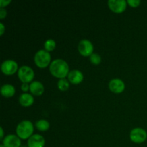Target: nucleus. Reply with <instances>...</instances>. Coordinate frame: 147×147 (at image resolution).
<instances>
[{"label": "nucleus", "instance_id": "obj_1", "mask_svg": "<svg viewBox=\"0 0 147 147\" xmlns=\"http://www.w3.org/2000/svg\"><path fill=\"white\" fill-rule=\"evenodd\" d=\"M50 72L53 76L58 78H65L69 73V65L63 59H56L50 65Z\"/></svg>", "mask_w": 147, "mask_h": 147}, {"label": "nucleus", "instance_id": "obj_2", "mask_svg": "<svg viewBox=\"0 0 147 147\" xmlns=\"http://www.w3.org/2000/svg\"><path fill=\"white\" fill-rule=\"evenodd\" d=\"M34 131V126L30 121H22L16 128L17 135L22 139H28L32 136Z\"/></svg>", "mask_w": 147, "mask_h": 147}, {"label": "nucleus", "instance_id": "obj_3", "mask_svg": "<svg viewBox=\"0 0 147 147\" xmlns=\"http://www.w3.org/2000/svg\"><path fill=\"white\" fill-rule=\"evenodd\" d=\"M34 60L37 67L45 68L51 63V55L47 50H40L34 55Z\"/></svg>", "mask_w": 147, "mask_h": 147}, {"label": "nucleus", "instance_id": "obj_4", "mask_svg": "<svg viewBox=\"0 0 147 147\" xmlns=\"http://www.w3.org/2000/svg\"><path fill=\"white\" fill-rule=\"evenodd\" d=\"M18 78L22 83H29L32 82L34 78V72L33 69L27 65H23L19 68L17 72Z\"/></svg>", "mask_w": 147, "mask_h": 147}, {"label": "nucleus", "instance_id": "obj_5", "mask_svg": "<svg viewBox=\"0 0 147 147\" xmlns=\"http://www.w3.org/2000/svg\"><path fill=\"white\" fill-rule=\"evenodd\" d=\"M147 139V133L146 131L142 128H135L131 131L130 139L136 144L144 142Z\"/></svg>", "mask_w": 147, "mask_h": 147}, {"label": "nucleus", "instance_id": "obj_6", "mask_svg": "<svg viewBox=\"0 0 147 147\" xmlns=\"http://www.w3.org/2000/svg\"><path fill=\"white\" fill-rule=\"evenodd\" d=\"M1 70L6 76L14 75L17 70H19L18 64L13 60H4L1 65Z\"/></svg>", "mask_w": 147, "mask_h": 147}, {"label": "nucleus", "instance_id": "obj_7", "mask_svg": "<svg viewBox=\"0 0 147 147\" xmlns=\"http://www.w3.org/2000/svg\"><path fill=\"white\" fill-rule=\"evenodd\" d=\"M78 51L80 55L85 57H90L93 52V45L88 40H82L78 43Z\"/></svg>", "mask_w": 147, "mask_h": 147}, {"label": "nucleus", "instance_id": "obj_8", "mask_svg": "<svg viewBox=\"0 0 147 147\" xmlns=\"http://www.w3.org/2000/svg\"><path fill=\"white\" fill-rule=\"evenodd\" d=\"M108 5L113 12L122 13L125 11L127 6V1L126 0H109Z\"/></svg>", "mask_w": 147, "mask_h": 147}, {"label": "nucleus", "instance_id": "obj_9", "mask_svg": "<svg viewBox=\"0 0 147 147\" xmlns=\"http://www.w3.org/2000/svg\"><path fill=\"white\" fill-rule=\"evenodd\" d=\"M2 144L5 147H20L22 146L21 139L17 135L9 134L4 138Z\"/></svg>", "mask_w": 147, "mask_h": 147}, {"label": "nucleus", "instance_id": "obj_10", "mask_svg": "<svg viewBox=\"0 0 147 147\" xmlns=\"http://www.w3.org/2000/svg\"><path fill=\"white\" fill-rule=\"evenodd\" d=\"M109 87L111 91L114 93H121L124 90L125 83L121 79L113 78L110 80Z\"/></svg>", "mask_w": 147, "mask_h": 147}, {"label": "nucleus", "instance_id": "obj_11", "mask_svg": "<svg viewBox=\"0 0 147 147\" xmlns=\"http://www.w3.org/2000/svg\"><path fill=\"white\" fill-rule=\"evenodd\" d=\"M45 144V138L38 134H33L27 140L28 147H44Z\"/></svg>", "mask_w": 147, "mask_h": 147}, {"label": "nucleus", "instance_id": "obj_12", "mask_svg": "<svg viewBox=\"0 0 147 147\" xmlns=\"http://www.w3.org/2000/svg\"><path fill=\"white\" fill-rule=\"evenodd\" d=\"M83 74L78 70H73L69 72L67 80L73 84H79L83 80Z\"/></svg>", "mask_w": 147, "mask_h": 147}, {"label": "nucleus", "instance_id": "obj_13", "mask_svg": "<svg viewBox=\"0 0 147 147\" xmlns=\"http://www.w3.org/2000/svg\"><path fill=\"white\" fill-rule=\"evenodd\" d=\"M30 90L31 93L34 96H41L44 93L45 88L42 83L37 80H34L30 85Z\"/></svg>", "mask_w": 147, "mask_h": 147}, {"label": "nucleus", "instance_id": "obj_14", "mask_svg": "<svg viewBox=\"0 0 147 147\" xmlns=\"http://www.w3.org/2000/svg\"><path fill=\"white\" fill-rule=\"evenodd\" d=\"M19 102L20 105L24 107H28L32 106L34 103V98L31 94L28 93H24L19 97Z\"/></svg>", "mask_w": 147, "mask_h": 147}, {"label": "nucleus", "instance_id": "obj_15", "mask_svg": "<svg viewBox=\"0 0 147 147\" xmlns=\"http://www.w3.org/2000/svg\"><path fill=\"white\" fill-rule=\"evenodd\" d=\"M0 91L4 97L11 98L15 93V88L11 84H4L1 87Z\"/></svg>", "mask_w": 147, "mask_h": 147}, {"label": "nucleus", "instance_id": "obj_16", "mask_svg": "<svg viewBox=\"0 0 147 147\" xmlns=\"http://www.w3.org/2000/svg\"><path fill=\"white\" fill-rule=\"evenodd\" d=\"M35 126L40 131H45L50 128V123L45 119H41L36 122Z\"/></svg>", "mask_w": 147, "mask_h": 147}, {"label": "nucleus", "instance_id": "obj_17", "mask_svg": "<svg viewBox=\"0 0 147 147\" xmlns=\"http://www.w3.org/2000/svg\"><path fill=\"white\" fill-rule=\"evenodd\" d=\"M57 87L61 91H66L69 89L70 84H69L68 80L66 78L60 79L57 82Z\"/></svg>", "mask_w": 147, "mask_h": 147}, {"label": "nucleus", "instance_id": "obj_18", "mask_svg": "<svg viewBox=\"0 0 147 147\" xmlns=\"http://www.w3.org/2000/svg\"><path fill=\"white\" fill-rule=\"evenodd\" d=\"M56 42L53 39H49V40H46L44 43L45 50H47V52L53 51L55 48Z\"/></svg>", "mask_w": 147, "mask_h": 147}, {"label": "nucleus", "instance_id": "obj_19", "mask_svg": "<svg viewBox=\"0 0 147 147\" xmlns=\"http://www.w3.org/2000/svg\"><path fill=\"white\" fill-rule=\"evenodd\" d=\"M90 61L94 65H99L101 62V57L97 53H93L90 56Z\"/></svg>", "mask_w": 147, "mask_h": 147}, {"label": "nucleus", "instance_id": "obj_20", "mask_svg": "<svg viewBox=\"0 0 147 147\" xmlns=\"http://www.w3.org/2000/svg\"><path fill=\"white\" fill-rule=\"evenodd\" d=\"M127 3L131 7H137L141 4L140 0H127Z\"/></svg>", "mask_w": 147, "mask_h": 147}, {"label": "nucleus", "instance_id": "obj_21", "mask_svg": "<svg viewBox=\"0 0 147 147\" xmlns=\"http://www.w3.org/2000/svg\"><path fill=\"white\" fill-rule=\"evenodd\" d=\"M11 0H1L0 1V7L1 8H4V7H6V6L8 5L9 4H10L11 3Z\"/></svg>", "mask_w": 147, "mask_h": 147}, {"label": "nucleus", "instance_id": "obj_22", "mask_svg": "<svg viewBox=\"0 0 147 147\" xmlns=\"http://www.w3.org/2000/svg\"><path fill=\"white\" fill-rule=\"evenodd\" d=\"M7 16V10L4 8H0V19L3 20Z\"/></svg>", "mask_w": 147, "mask_h": 147}, {"label": "nucleus", "instance_id": "obj_23", "mask_svg": "<svg viewBox=\"0 0 147 147\" xmlns=\"http://www.w3.org/2000/svg\"><path fill=\"white\" fill-rule=\"evenodd\" d=\"M21 89L23 92H27L30 89V86L28 85V83H22L21 86Z\"/></svg>", "mask_w": 147, "mask_h": 147}, {"label": "nucleus", "instance_id": "obj_24", "mask_svg": "<svg viewBox=\"0 0 147 147\" xmlns=\"http://www.w3.org/2000/svg\"><path fill=\"white\" fill-rule=\"evenodd\" d=\"M4 30H5V27L4 25L3 24L2 22H0V35L2 36L4 32Z\"/></svg>", "mask_w": 147, "mask_h": 147}, {"label": "nucleus", "instance_id": "obj_25", "mask_svg": "<svg viewBox=\"0 0 147 147\" xmlns=\"http://www.w3.org/2000/svg\"><path fill=\"white\" fill-rule=\"evenodd\" d=\"M0 129H1V136H0V139H1V140H3V138H4V130H3V128L1 127L0 128Z\"/></svg>", "mask_w": 147, "mask_h": 147}, {"label": "nucleus", "instance_id": "obj_26", "mask_svg": "<svg viewBox=\"0 0 147 147\" xmlns=\"http://www.w3.org/2000/svg\"><path fill=\"white\" fill-rule=\"evenodd\" d=\"M20 147H28V146H25V145H23V146H22H22H20Z\"/></svg>", "mask_w": 147, "mask_h": 147}, {"label": "nucleus", "instance_id": "obj_27", "mask_svg": "<svg viewBox=\"0 0 147 147\" xmlns=\"http://www.w3.org/2000/svg\"><path fill=\"white\" fill-rule=\"evenodd\" d=\"M0 147H5V146H4V145L2 144H1V146H0Z\"/></svg>", "mask_w": 147, "mask_h": 147}]
</instances>
